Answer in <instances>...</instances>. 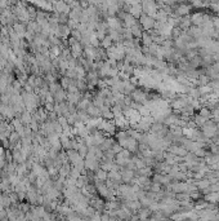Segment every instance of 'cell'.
Returning <instances> with one entry per match:
<instances>
[{"label": "cell", "instance_id": "1", "mask_svg": "<svg viewBox=\"0 0 219 221\" xmlns=\"http://www.w3.org/2000/svg\"><path fill=\"white\" fill-rule=\"evenodd\" d=\"M140 23L146 29H150V27L154 26V19L151 18V16H143V17H140Z\"/></svg>", "mask_w": 219, "mask_h": 221}]
</instances>
